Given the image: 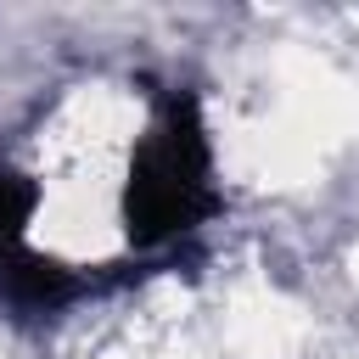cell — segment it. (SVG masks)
Masks as SVG:
<instances>
[{"label":"cell","mask_w":359,"mask_h":359,"mask_svg":"<svg viewBox=\"0 0 359 359\" xmlns=\"http://www.w3.org/2000/svg\"><path fill=\"white\" fill-rule=\"evenodd\" d=\"M219 208L213 185V146L191 95H168L157 123L140 135L129 185H123V224L140 247H168L208 224Z\"/></svg>","instance_id":"6da1fadb"},{"label":"cell","mask_w":359,"mask_h":359,"mask_svg":"<svg viewBox=\"0 0 359 359\" xmlns=\"http://www.w3.org/2000/svg\"><path fill=\"white\" fill-rule=\"evenodd\" d=\"M79 292H84V280H79L67 264L34 252L28 241H0V297H6L11 309H22V314H50V309L73 303Z\"/></svg>","instance_id":"7a4b0ae2"}]
</instances>
